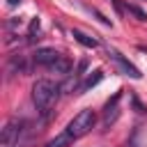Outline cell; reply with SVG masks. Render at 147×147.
<instances>
[{
	"mask_svg": "<svg viewBox=\"0 0 147 147\" xmlns=\"http://www.w3.org/2000/svg\"><path fill=\"white\" fill-rule=\"evenodd\" d=\"M48 71H53V74H60V76H69V74H71V60L62 55V57H60V60H57V62H55V64H53Z\"/></svg>",
	"mask_w": 147,
	"mask_h": 147,
	"instance_id": "cell-11",
	"label": "cell"
},
{
	"mask_svg": "<svg viewBox=\"0 0 147 147\" xmlns=\"http://www.w3.org/2000/svg\"><path fill=\"white\" fill-rule=\"evenodd\" d=\"M37 34H39V16H34V18L30 21V28H28V44H32Z\"/></svg>",
	"mask_w": 147,
	"mask_h": 147,
	"instance_id": "cell-14",
	"label": "cell"
},
{
	"mask_svg": "<svg viewBox=\"0 0 147 147\" xmlns=\"http://www.w3.org/2000/svg\"><path fill=\"white\" fill-rule=\"evenodd\" d=\"M28 136H30V126L25 119L21 117H11L5 129H2V140H0V147H23L28 142Z\"/></svg>",
	"mask_w": 147,
	"mask_h": 147,
	"instance_id": "cell-2",
	"label": "cell"
},
{
	"mask_svg": "<svg viewBox=\"0 0 147 147\" xmlns=\"http://www.w3.org/2000/svg\"><path fill=\"white\" fill-rule=\"evenodd\" d=\"M131 103H133L136 113H140V115H145V113H147V106H142V103L138 101V96H131Z\"/></svg>",
	"mask_w": 147,
	"mask_h": 147,
	"instance_id": "cell-15",
	"label": "cell"
},
{
	"mask_svg": "<svg viewBox=\"0 0 147 147\" xmlns=\"http://www.w3.org/2000/svg\"><path fill=\"white\" fill-rule=\"evenodd\" d=\"M90 11H92V14H94V16H96V18H99V21H101L103 25H110V21H108V18H106V16H103V14L99 11V9H90Z\"/></svg>",
	"mask_w": 147,
	"mask_h": 147,
	"instance_id": "cell-17",
	"label": "cell"
},
{
	"mask_svg": "<svg viewBox=\"0 0 147 147\" xmlns=\"http://www.w3.org/2000/svg\"><path fill=\"white\" fill-rule=\"evenodd\" d=\"M71 142H74V140L69 138V133H67V131H62V133H57L55 138H51L44 147H69Z\"/></svg>",
	"mask_w": 147,
	"mask_h": 147,
	"instance_id": "cell-12",
	"label": "cell"
},
{
	"mask_svg": "<svg viewBox=\"0 0 147 147\" xmlns=\"http://www.w3.org/2000/svg\"><path fill=\"white\" fill-rule=\"evenodd\" d=\"M110 2H113V7H115V11H117L119 16H122V14L126 11V5H122V0H110Z\"/></svg>",
	"mask_w": 147,
	"mask_h": 147,
	"instance_id": "cell-16",
	"label": "cell"
},
{
	"mask_svg": "<svg viewBox=\"0 0 147 147\" xmlns=\"http://www.w3.org/2000/svg\"><path fill=\"white\" fill-rule=\"evenodd\" d=\"M60 92H62V85H57V83H53L48 78H39L32 85V103H34L37 113L44 119L53 113V108H55V103L60 99Z\"/></svg>",
	"mask_w": 147,
	"mask_h": 147,
	"instance_id": "cell-1",
	"label": "cell"
},
{
	"mask_svg": "<svg viewBox=\"0 0 147 147\" xmlns=\"http://www.w3.org/2000/svg\"><path fill=\"white\" fill-rule=\"evenodd\" d=\"M62 57V53H57L55 48H37L34 51V55H32V62L37 64V67H41V69H51L57 60Z\"/></svg>",
	"mask_w": 147,
	"mask_h": 147,
	"instance_id": "cell-6",
	"label": "cell"
},
{
	"mask_svg": "<svg viewBox=\"0 0 147 147\" xmlns=\"http://www.w3.org/2000/svg\"><path fill=\"white\" fill-rule=\"evenodd\" d=\"M23 0H7V7H18Z\"/></svg>",
	"mask_w": 147,
	"mask_h": 147,
	"instance_id": "cell-18",
	"label": "cell"
},
{
	"mask_svg": "<svg viewBox=\"0 0 147 147\" xmlns=\"http://www.w3.org/2000/svg\"><path fill=\"white\" fill-rule=\"evenodd\" d=\"M103 80V71L101 69H94V71H90L85 78H83V83H80V87H78V92H87V90H92V87H96L99 83Z\"/></svg>",
	"mask_w": 147,
	"mask_h": 147,
	"instance_id": "cell-8",
	"label": "cell"
},
{
	"mask_svg": "<svg viewBox=\"0 0 147 147\" xmlns=\"http://www.w3.org/2000/svg\"><path fill=\"white\" fill-rule=\"evenodd\" d=\"M30 71V64H28V57L25 55H21V53H16V55H11L9 60H7V78H14V76H23V74H28Z\"/></svg>",
	"mask_w": 147,
	"mask_h": 147,
	"instance_id": "cell-7",
	"label": "cell"
},
{
	"mask_svg": "<svg viewBox=\"0 0 147 147\" xmlns=\"http://www.w3.org/2000/svg\"><path fill=\"white\" fill-rule=\"evenodd\" d=\"M94 124H96V113L92 110V108H83V110H78L76 115H74V119L67 124V133H69V138L76 142V140H80L83 136H87L92 129H94Z\"/></svg>",
	"mask_w": 147,
	"mask_h": 147,
	"instance_id": "cell-3",
	"label": "cell"
},
{
	"mask_svg": "<svg viewBox=\"0 0 147 147\" xmlns=\"http://www.w3.org/2000/svg\"><path fill=\"white\" fill-rule=\"evenodd\" d=\"M122 94H124V90H117V92L106 101V106H103V117H101L103 129H110V126L117 122V117H119V101H122Z\"/></svg>",
	"mask_w": 147,
	"mask_h": 147,
	"instance_id": "cell-4",
	"label": "cell"
},
{
	"mask_svg": "<svg viewBox=\"0 0 147 147\" xmlns=\"http://www.w3.org/2000/svg\"><path fill=\"white\" fill-rule=\"evenodd\" d=\"M108 55H110V60L117 64V69H119L124 76H129V78H133V80H138V78L142 76V74H140V69H138L133 62H129V60H126L117 48H108Z\"/></svg>",
	"mask_w": 147,
	"mask_h": 147,
	"instance_id": "cell-5",
	"label": "cell"
},
{
	"mask_svg": "<svg viewBox=\"0 0 147 147\" xmlns=\"http://www.w3.org/2000/svg\"><path fill=\"white\" fill-rule=\"evenodd\" d=\"M71 37H74L80 46H85V48H96V46H99V39H94V37H90V34H85V32H80V30H71Z\"/></svg>",
	"mask_w": 147,
	"mask_h": 147,
	"instance_id": "cell-10",
	"label": "cell"
},
{
	"mask_svg": "<svg viewBox=\"0 0 147 147\" xmlns=\"http://www.w3.org/2000/svg\"><path fill=\"white\" fill-rule=\"evenodd\" d=\"M126 147H145V136H142V126L136 124L129 133V140H126Z\"/></svg>",
	"mask_w": 147,
	"mask_h": 147,
	"instance_id": "cell-9",
	"label": "cell"
},
{
	"mask_svg": "<svg viewBox=\"0 0 147 147\" xmlns=\"http://www.w3.org/2000/svg\"><path fill=\"white\" fill-rule=\"evenodd\" d=\"M126 11H129L131 16H136L138 21H147V11H142L138 5H131V2H126Z\"/></svg>",
	"mask_w": 147,
	"mask_h": 147,
	"instance_id": "cell-13",
	"label": "cell"
}]
</instances>
